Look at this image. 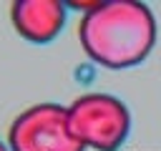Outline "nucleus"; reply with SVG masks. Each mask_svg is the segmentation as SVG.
Returning <instances> with one entry per match:
<instances>
[{
  "instance_id": "1",
  "label": "nucleus",
  "mask_w": 161,
  "mask_h": 151,
  "mask_svg": "<svg viewBox=\"0 0 161 151\" xmlns=\"http://www.w3.org/2000/svg\"><path fill=\"white\" fill-rule=\"evenodd\" d=\"M78 38L93 63L111 70L133 68L156 45V18L146 3L108 0L83 13Z\"/></svg>"
},
{
  "instance_id": "2",
  "label": "nucleus",
  "mask_w": 161,
  "mask_h": 151,
  "mask_svg": "<svg viewBox=\"0 0 161 151\" xmlns=\"http://www.w3.org/2000/svg\"><path fill=\"white\" fill-rule=\"evenodd\" d=\"M68 131L86 148L118 151L131 131V113L116 96L88 93L68 106Z\"/></svg>"
},
{
  "instance_id": "3",
  "label": "nucleus",
  "mask_w": 161,
  "mask_h": 151,
  "mask_svg": "<svg viewBox=\"0 0 161 151\" xmlns=\"http://www.w3.org/2000/svg\"><path fill=\"white\" fill-rule=\"evenodd\" d=\"M10 151H83L68 131V108L38 103L23 111L8 131Z\"/></svg>"
},
{
  "instance_id": "4",
  "label": "nucleus",
  "mask_w": 161,
  "mask_h": 151,
  "mask_svg": "<svg viewBox=\"0 0 161 151\" xmlns=\"http://www.w3.org/2000/svg\"><path fill=\"white\" fill-rule=\"evenodd\" d=\"M10 20L20 38L33 45L53 43L65 25V5L60 0H15Z\"/></svg>"
},
{
  "instance_id": "5",
  "label": "nucleus",
  "mask_w": 161,
  "mask_h": 151,
  "mask_svg": "<svg viewBox=\"0 0 161 151\" xmlns=\"http://www.w3.org/2000/svg\"><path fill=\"white\" fill-rule=\"evenodd\" d=\"M0 151H8V146H5V143H3V141H0Z\"/></svg>"
}]
</instances>
